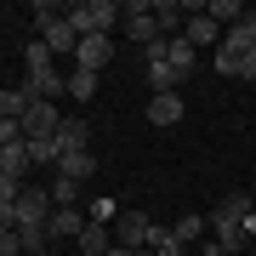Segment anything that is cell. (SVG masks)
Returning <instances> with one entry per match:
<instances>
[{
    "label": "cell",
    "mask_w": 256,
    "mask_h": 256,
    "mask_svg": "<svg viewBox=\"0 0 256 256\" xmlns=\"http://www.w3.org/2000/svg\"><path fill=\"white\" fill-rule=\"evenodd\" d=\"M74 245H80L86 256H108V250H114V234L102 228V222H86V228H80V239H74Z\"/></svg>",
    "instance_id": "obj_15"
},
{
    "label": "cell",
    "mask_w": 256,
    "mask_h": 256,
    "mask_svg": "<svg viewBox=\"0 0 256 256\" xmlns=\"http://www.w3.org/2000/svg\"><path fill=\"white\" fill-rule=\"evenodd\" d=\"M182 40H188V46H194V52H205V46H210V52H216V46H222V28H216V23H210V18H205V12H194V18L182 23Z\"/></svg>",
    "instance_id": "obj_11"
},
{
    "label": "cell",
    "mask_w": 256,
    "mask_h": 256,
    "mask_svg": "<svg viewBox=\"0 0 256 256\" xmlns=\"http://www.w3.org/2000/svg\"><path fill=\"white\" fill-rule=\"evenodd\" d=\"M68 97H74V102H92V97H97V74L68 68Z\"/></svg>",
    "instance_id": "obj_21"
},
{
    "label": "cell",
    "mask_w": 256,
    "mask_h": 256,
    "mask_svg": "<svg viewBox=\"0 0 256 256\" xmlns=\"http://www.w3.org/2000/svg\"><path fill=\"white\" fill-rule=\"evenodd\" d=\"M28 142H12V148H0V176H12V182H23L28 176Z\"/></svg>",
    "instance_id": "obj_14"
},
{
    "label": "cell",
    "mask_w": 256,
    "mask_h": 256,
    "mask_svg": "<svg viewBox=\"0 0 256 256\" xmlns=\"http://www.w3.org/2000/svg\"><path fill=\"white\" fill-rule=\"evenodd\" d=\"M80 228H86V210H80V205H57L46 234H52V239H80Z\"/></svg>",
    "instance_id": "obj_12"
},
{
    "label": "cell",
    "mask_w": 256,
    "mask_h": 256,
    "mask_svg": "<svg viewBox=\"0 0 256 256\" xmlns=\"http://www.w3.org/2000/svg\"><path fill=\"white\" fill-rule=\"evenodd\" d=\"M28 142V160H34V165H57V142L52 137H23Z\"/></svg>",
    "instance_id": "obj_23"
},
{
    "label": "cell",
    "mask_w": 256,
    "mask_h": 256,
    "mask_svg": "<svg viewBox=\"0 0 256 256\" xmlns=\"http://www.w3.org/2000/svg\"><path fill=\"white\" fill-rule=\"evenodd\" d=\"M0 256H23V239H18V228H12V234H0Z\"/></svg>",
    "instance_id": "obj_28"
},
{
    "label": "cell",
    "mask_w": 256,
    "mask_h": 256,
    "mask_svg": "<svg viewBox=\"0 0 256 256\" xmlns=\"http://www.w3.org/2000/svg\"><path fill=\"white\" fill-rule=\"evenodd\" d=\"M114 63V34H86L80 46H74V68H86V74H102Z\"/></svg>",
    "instance_id": "obj_6"
},
{
    "label": "cell",
    "mask_w": 256,
    "mask_h": 256,
    "mask_svg": "<svg viewBox=\"0 0 256 256\" xmlns=\"http://www.w3.org/2000/svg\"><path fill=\"white\" fill-rule=\"evenodd\" d=\"M210 239L222 250H234V256H239V245L256 239V200L250 194H228V200L210 210Z\"/></svg>",
    "instance_id": "obj_1"
},
{
    "label": "cell",
    "mask_w": 256,
    "mask_h": 256,
    "mask_svg": "<svg viewBox=\"0 0 256 256\" xmlns=\"http://www.w3.org/2000/svg\"><path fill=\"white\" fill-rule=\"evenodd\" d=\"M23 68H28V80H23V92L34 97V102H57V97H68V74L57 68V57L40 46V40H28V52H23Z\"/></svg>",
    "instance_id": "obj_2"
},
{
    "label": "cell",
    "mask_w": 256,
    "mask_h": 256,
    "mask_svg": "<svg viewBox=\"0 0 256 256\" xmlns=\"http://www.w3.org/2000/svg\"><path fill=\"white\" fill-rule=\"evenodd\" d=\"M23 114H28V92L23 86H6V92H0V120H18L23 126Z\"/></svg>",
    "instance_id": "obj_20"
},
{
    "label": "cell",
    "mask_w": 256,
    "mask_h": 256,
    "mask_svg": "<svg viewBox=\"0 0 256 256\" xmlns=\"http://www.w3.org/2000/svg\"><path fill=\"white\" fill-rule=\"evenodd\" d=\"M182 114H188V102L176 97V92H165V97H148V120H154V126H176Z\"/></svg>",
    "instance_id": "obj_13"
},
{
    "label": "cell",
    "mask_w": 256,
    "mask_h": 256,
    "mask_svg": "<svg viewBox=\"0 0 256 256\" xmlns=\"http://www.w3.org/2000/svg\"><path fill=\"white\" fill-rule=\"evenodd\" d=\"M12 142H23V126L18 120H0V148H12Z\"/></svg>",
    "instance_id": "obj_26"
},
{
    "label": "cell",
    "mask_w": 256,
    "mask_h": 256,
    "mask_svg": "<svg viewBox=\"0 0 256 256\" xmlns=\"http://www.w3.org/2000/svg\"><path fill=\"white\" fill-rule=\"evenodd\" d=\"M18 194H23V182H12V176H0V205H18Z\"/></svg>",
    "instance_id": "obj_27"
},
{
    "label": "cell",
    "mask_w": 256,
    "mask_h": 256,
    "mask_svg": "<svg viewBox=\"0 0 256 256\" xmlns=\"http://www.w3.org/2000/svg\"><path fill=\"white\" fill-rule=\"evenodd\" d=\"M148 250H154V256H182V239H176L171 228H160V222H154V234H148Z\"/></svg>",
    "instance_id": "obj_22"
},
{
    "label": "cell",
    "mask_w": 256,
    "mask_h": 256,
    "mask_svg": "<svg viewBox=\"0 0 256 256\" xmlns=\"http://www.w3.org/2000/svg\"><path fill=\"white\" fill-rule=\"evenodd\" d=\"M142 68H148V86H154V97H165V92H176V86H182V74L171 68V52H165V40H154V46L142 52Z\"/></svg>",
    "instance_id": "obj_4"
},
{
    "label": "cell",
    "mask_w": 256,
    "mask_h": 256,
    "mask_svg": "<svg viewBox=\"0 0 256 256\" xmlns=\"http://www.w3.org/2000/svg\"><path fill=\"white\" fill-rule=\"evenodd\" d=\"M205 256H234V250H222V245H205Z\"/></svg>",
    "instance_id": "obj_30"
},
{
    "label": "cell",
    "mask_w": 256,
    "mask_h": 256,
    "mask_svg": "<svg viewBox=\"0 0 256 256\" xmlns=\"http://www.w3.org/2000/svg\"><path fill=\"white\" fill-rule=\"evenodd\" d=\"M126 18V6H114V0H80V6H68V23L74 34H114V23Z\"/></svg>",
    "instance_id": "obj_3"
},
{
    "label": "cell",
    "mask_w": 256,
    "mask_h": 256,
    "mask_svg": "<svg viewBox=\"0 0 256 256\" xmlns=\"http://www.w3.org/2000/svg\"><path fill=\"white\" fill-rule=\"evenodd\" d=\"M171 234L182 239V245H200V239L210 234V222H205V216H194V210H188V216H176V222H171Z\"/></svg>",
    "instance_id": "obj_19"
},
{
    "label": "cell",
    "mask_w": 256,
    "mask_h": 256,
    "mask_svg": "<svg viewBox=\"0 0 256 256\" xmlns=\"http://www.w3.org/2000/svg\"><path fill=\"white\" fill-rule=\"evenodd\" d=\"M57 160H63V154H86V142H92V126H86V120L80 114H63V126H57Z\"/></svg>",
    "instance_id": "obj_9"
},
{
    "label": "cell",
    "mask_w": 256,
    "mask_h": 256,
    "mask_svg": "<svg viewBox=\"0 0 256 256\" xmlns=\"http://www.w3.org/2000/svg\"><path fill=\"white\" fill-rule=\"evenodd\" d=\"M46 194H52V205H80V182H68V176H57Z\"/></svg>",
    "instance_id": "obj_24"
},
{
    "label": "cell",
    "mask_w": 256,
    "mask_h": 256,
    "mask_svg": "<svg viewBox=\"0 0 256 256\" xmlns=\"http://www.w3.org/2000/svg\"><path fill=\"white\" fill-rule=\"evenodd\" d=\"M108 256H154V250H148V245H142V250H126V245H114Z\"/></svg>",
    "instance_id": "obj_29"
},
{
    "label": "cell",
    "mask_w": 256,
    "mask_h": 256,
    "mask_svg": "<svg viewBox=\"0 0 256 256\" xmlns=\"http://www.w3.org/2000/svg\"><path fill=\"white\" fill-rule=\"evenodd\" d=\"M126 34L137 40L142 52L154 46V40H165L160 34V18H154V0H131V6H126Z\"/></svg>",
    "instance_id": "obj_5"
},
{
    "label": "cell",
    "mask_w": 256,
    "mask_h": 256,
    "mask_svg": "<svg viewBox=\"0 0 256 256\" xmlns=\"http://www.w3.org/2000/svg\"><path fill=\"white\" fill-rule=\"evenodd\" d=\"M92 171H97L92 154H63V160H57V176H68V182H86Z\"/></svg>",
    "instance_id": "obj_18"
},
{
    "label": "cell",
    "mask_w": 256,
    "mask_h": 256,
    "mask_svg": "<svg viewBox=\"0 0 256 256\" xmlns=\"http://www.w3.org/2000/svg\"><path fill=\"white\" fill-rule=\"evenodd\" d=\"M200 12H205V18L216 23V28H234L239 18H245V6H239V0H205Z\"/></svg>",
    "instance_id": "obj_16"
},
{
    "label": "cell",
    "mask_w": 256,
    "mask_h": 256,
    "mask_svg": "<svg viewBox=\"0 0 256 256\" xmlns=\"http://www.w3.org/2000/svg\"><path fill=\"white\" fill-rule=\"evenodd\" d=\"M165 52H171V68H176V74H182V80H188V74H194V68H200V52H194V46H188V40H182V34H176V40H165Z\"/></svg>",
    "instance_id": "obj_17"
},
{
    "label": "cell",
    "mask_w": 256,
    "mask_h": 256,
    "mask_svg": "<svg viewBox=\"0 0 256 256\" xmlns=\"http://www.w3.org/2000/svg\"><path fill=\"white\" fill-rule=\"evenodd\" d=\"M222 52H234L239 63H245V57L256 52V12H245V18H239L234 28H222Z\"/></svg>",
    "instance_id": "obj_10"
},
{
    "label": "cell",
    "mask_w": 256,
    "mask_h": 256,
    "mask_svg": "<svg viewBox=\"0 0 256 256\" xmlns=\"http://www.w3.org/2000/svg\"><path fill=\"white\" fill-rule=\"evenodd\" d=\"M148 234H154L148 210H120V216H114V245H126V250H142V245H148Z\"/></svg>",
    "instance_id": "obj_7"
},
{
    "label": "cell",
    "mask_w": 256,
    "mask_h": 256,
    "mask_svg": "<svg viewBox=\"0 0 256 256\" xmlns=\"http://www.w3.org/2000/svg\"><path fill=\"white\" fill-rule=\"evenodd\" d=\"M114 216H120V210H114V200H92V210H86V222H102V228H108Z\"/></svg>",
    "instance_id": "obj_25"
},
{
    "label": "cell",
    "mask_w": 256,
    "mask_h": 256,
    "mask_svg": "<svg viewBox=\"0 0 256 256\" xmlns=\"http://www.w3.org/2000/svg\"><path fill=\"white\" fill-rule=\"evenodd\" d=\"M57 126H63V108H57V102H34V97H28L23 137H57Z\"/></svg>",
    "instance_id": "obj_8"
}]
</instances>
